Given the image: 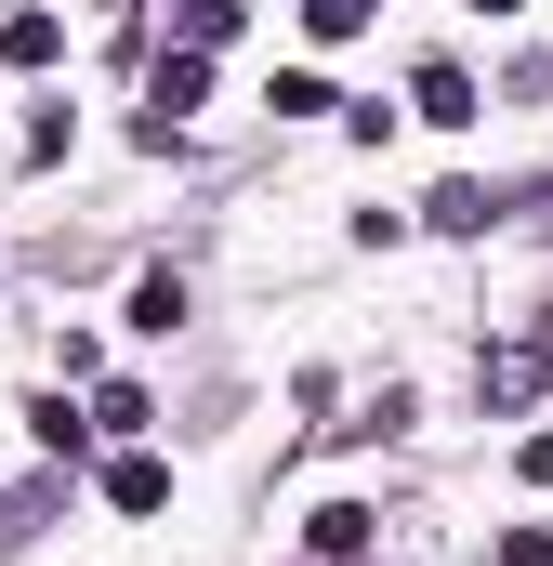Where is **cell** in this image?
I'll return each instance as SVG.
<instances>
[{
  "label": "cell",
  "instance_id": "1",
  "mask_svg": "<svg viewBox=\"0 0 553 566\" xmlns=\"http://www.w3.org/2000/svg\"><path fill=\"white\" fill-rule=\"evenodd\" d=\"M541 369H553V343H501V356L474 369V396H488V409H528V396H541Z\"/></svg>",
  "mask_w": 553,
  "mask_h": 566
},
{
  "label": "cell",
  "instance_id": "2",
  "mask_svg": "<svg viewBox=\"0 0 553 566\" xmlns=\"http://www.w3.org/2000/svg\"><path fill=\"white\" fill-rule=\"evenodd\" d=\"M106 501H119V514H158V501H171V461H158V448H119V461H106Z\"/></svg>",
  "mask_w": 553,
  "mask_h": 566
},
{
  "label": "cell",
  "instance_id": "3",
  "mask_svg": "<svg viewBox=\"0 0 553 566\" xmlns=\"http://www.w3.org/2000/svg\"><path fill=\"white\" fill-rule=\"evenodd\" d=\"M53 53H66V13H53V0H27V13L0 27V66H53Z\"/></svg>",
  "mask_w": 553,
  "mask_h": 566
},
{
  "label": "cell",
  "instance_id": "4",
  "mask_svg": "<svg viewBox=\"0 0 553 566\" xmlns=\"http://www.w3.org/2000/svg\"><path fill=\"white\" fill-rule=\"evenodd\" d=\"M409 106H421V119H435V133H461V119H488L461 66H421V80H409Z\"/></svg>",
  "mask_w": 553,
  "mask_h": 566
},
{
  "label": "cell",
  "instance_id": "5",
  "mask_svg": "<svg viewBox=\"0 0 553 566\" xmlns=\"http://www.w3.org/2000/svg\"><path fill=\"white\" fill-rule=\"evenodd\" d=\"M133 329H145V343H171V329H185V277H145V290H133Z\"/></svg>",
  "mask_w": 553,
  "mask_h": 566
},
{
  "label": "cell",
  "instance_id": "6",
  "mask_svg": "<svg viewBox=\"0 0 553 566\" xmlns=\"http://www.w3.org/2000/svg\"><path fill=\"white\" fill-rule=\"evenodd\" d=\"M488 211H501L488 185H435V224H448V238H488Z\"/></svg>",
  "mask_w": 553,
  "mask_h": 566
},
{
  "label": "cell",
  "instance_id": "7",
  "mask_svg": "<svg viewBox=\"0 0 553 566\" xmlns=\"http://www.w3.org/2000/svg\"><path fill=\"white\" fill-rule=\"evenodd\" d=\"M316 554H330V566L369 554V501H330V514H316Z\"/></svg>",
  "mask_w": 553,
  "mask_h": 566
},
{
  "label": "cell",
  "instance_id": "8",
  "mask_svg": "<svg viewBox=\"0 0 553 566\" xmlns=\"http://www.w3.org/2000/svg\"><path fill=\"white\" fill-rule=\"evenodd\" d=\"M27 434H40V448H53V461H66V448H93V422H80V409H66V396H40V409H27Z\"/></svg>",
  "mask_w": 553,
  "mask_h": 566
},
{
  "label": "cell",
  "instance_id": "9",
  "mask_svg": "<svg viewBox=\"0 0 553 566\" xmlns=\"http://www.w3.org/2000/svg\"><path fill=\"white\" fill-rule=\"evenodd\" d=\"M238 40V0H185V53H225Z\"/></svg>",
  "mask_w": 553,
  "mask_h": 566
},
{
  "label": "cell",
  "instance_id": "10",
  "mask_svg": "<svg viewBox=\"0 0 553 566\" xmlns=\"http://www.w3.org/2000/svg\"><path fill=\"white\" fill-rule=\"evenodd\" d=\"M93 434H145V382H106L93 396Z\"/></svg>",
  "mask_w": 553,
  "mask_h": 566
},
{
  "label": "cell",
  "instance_id": "11",
  "mask_svg": "<svg viewBox=\"0 0 553 566\" xmlns=\"http://www.w3.org/2000/svg\"><path fill=\"white\" fill-rule=\"evenodd\" d=\"M290 13H303L316 40H356V27H369V0H290Z\"/></svg>",
  "mask_w": 553,
  "mask_h": 566
},
{
  "label": "cell",
  "instance_id": "12",
  "mask_svg": "<svg viewBox=\"0 0 553 566\" xmlns=\"http://www.w3.org/2000/svg\"><path fill=\"white\" fill-rule=\"evenodd\" d=\"M501 566H553V527H514V541H501Z\"/></svg>",
  "mask_w": 553,
  "mask_h": 566
},
{
  "label": "cell",
  "instance_id": "13",
  "mask_svg": "<svg viewBox=\"0 0 553 566\" xmlns=\"http://www.w3.org/2000/svg\"><path fill=\"white\" fill-rule=\"evenodd\" d=\"M474 13H514V0H474Z\"/></svg>",
  "mask_w": 553,
  "mask_h": 566
}]
</instances>
